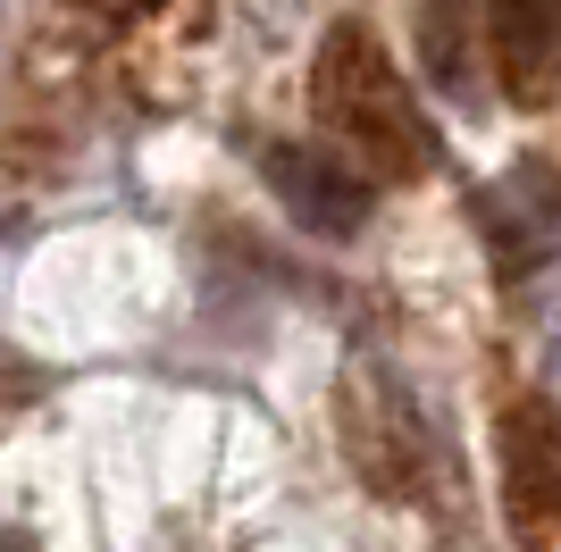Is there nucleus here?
I'll return each instance as SVG.
<instances>
[{"label":"nucleus","instance_id":"423d86ee","mask_svg":"<svg viewBox=\"0 0 561 552\" xmlns=\"http://www.w3.org/2000/svg\"><path fill=\"white\" fill-rule=\"evenodd\" d=\"M478 218H486V243H494V268L503 276L545 268V260L561 252V176L545 160L512 168V176L478 202Z\"/></svg>","mask_w":561,"mask_h":552},{"label":"nucleus","instance_id":"7ed1b4c3","mask_svg":"<svg viewBox=\"0 0 561 552\" xmlns=\"http://www.w3.org/2000/svg\"><path fill=\"white\" fill-rule=\"evenodd\" d=\"M494 485L519 544L561 536V411L545 393H512L494 411Z\"/></svg>","mask_w":561,"mask_h":552},{"label":"nucleus","instance_id":"f257e3e1","mask_svg":"<svg viewBox=\"0 0 561 552\" xmlns=\"http://www.w3.org/2000/svg\"><path fill=\"white\" fill-rule=\"evenodd\" d=\"M310 110L369 184H420L436 168V126H427L420 92L360 18L328 25V43L310 59Z\"/></svg>","mask_w":561,"mask_h":552},{"label":"nucleus","instance_id":"39448f33","mask_svg":"<svg viewBox=\"0 0 561 552\" xmlns=\"http://www.w3.org/2000/svg\"><path fill=\"white\" fill-rule=\"evenodd\" d=\"M486 68L512 110L561 101V0H486Z\"/></svg>","mask_w":561,"mask_h":552},{"label":"nucleus","instance_id":"0eeeda50","mask_svg":"<svg viewBox=\"0 0 561 552\" xmlns=\"http://www.w3.org/2000/svg\"><path fill=\"white\" fill-rule=\"evenodd\" d=\"M469 50H478V18L469 0H427L420 9V59L445 92H469Z\"/></svg>","mask_w":561,"mask_h":552},{"label":"nucleus","instance_id":"20e7f679","mask_svg":"<svg viewBox=\"0 0 561 552\" xmlns=\"http://www.w3.org/2000/svg\"><path fill=\"white\" fill-rule=\"evenodd\" d=\"M260 176H268V193L285 202L294 227L328 234V243L360 234L369 209H377V184L360 176L335 142H268V151H260Z\"/></svg>","mask_w":561,"mask_h":552},{"label":"nucleus","instance_id":"6e6552de","mask_svg":"<svg viewBox=\"0 0 561 552\" xmlns=\"http://www.w3.org/2000/svg\"><path fill=\"white\" fill-rule=\"evenodd\" d=\"M93 18H110V25H135V18H160L168 0H84Z\"/></svg>","mask_w":561,"mask_h":552},{"label":"nucleus","instance_id":"f03ea898","mask_svg":"<svg viewBox=\"0 0 561 552\" xmlns=\"http://www.w3.org/2000/svg\"><path fill=\"white\" fill-rule=\"evenodd\" d=\"M335 436H344L352 478L377 503H427L436 494V427L420 418V402L386 377V368H352L335 393Z\"/></svg>","mask_w":561,"mask_h":552}]
</instances>
